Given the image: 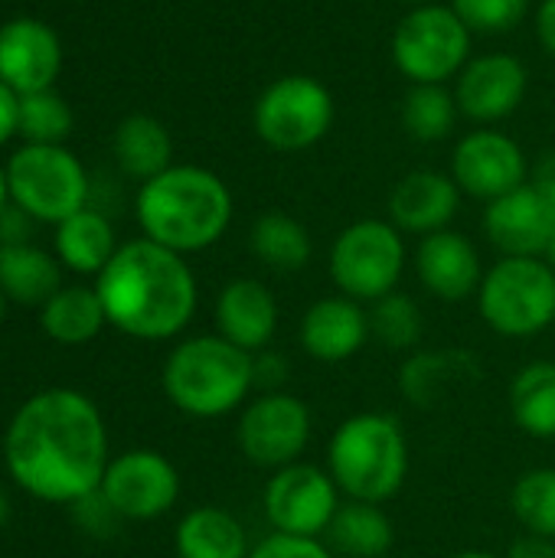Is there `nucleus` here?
Masks as SVG:
<instances>
[{"label":"nucleus","instance_id":"1","mask_svg":"<svg viewBox=\"0 0 555 558\" xmlns=\"http://www.w3.org/2000/svg\"><path fill=\"white\" fill-rule=\"evenodd\" d=\"M108 425L79 389L52 386L29 396L3 435V464L23 494L75 507L98 494L108 471Z\"/></svg>","mask_w":555,"mask_h":558},{"label":"nucleus","instance_id":"2","mask_svg":"<svg viewBox=\"0 0 555 558\" xmlns=\"http://www.w3.org/2000/svg\"><path fill=\"white\" fill-rule=\"evenodd\" d=\"M108 327L131 340L164 343L180 337L200 304V284L186 255L150 239L118 245L114 258L95 278Z\"/></svg>","mask_w":555,"mask_h":558},{"label":"nucleus","instance_id":"3","mask_svg":"<svg viewBox=\"0 0 555 558\" xmlns=\"http://www.w3.org/2000/svg\"><path fill=\"white\" fill-rule=\"evenodd\" d=\"M134 213L144 239L177 255H193L226 235L232 222V193L219 173L180 163L141 183Z\"/></svg>","mask_w":555,"mask_h":558},{"label":"nucleus","instance_id":"4","mask_svg":"<svg viewBox=\"0 0 555 558\" xmlns=\"http://www.w3.org/2000/svg\"><path fill=\"white\" fill-rule=\"evenodd\" d=\"M167 402L190 418H226L239 412L255 392L252 353L239 350L219 333L180 340L160 369Z\"/></svg>","mask_w":555,"mask_h":558},{"label":"nucleus","instance_id":"5","mask_svg":"<svg viewBox=\"0 0 555 558\" xmlns=\"http://www.w3.org/2000/svg\"><path fill=\"white\" fill-rule=\"evenodd\" d=\"M327 471L347 500L383 507L409 477V438L386 412H357L327 441Z\"/></svg>","mask_w":555,"mask_h":558},{"label":"nucleus","instance_id":"6","mask_svg":"<svg viewBox=\"0 0 555 558\" xmlns=\"http://www.w3.org/2000/svg\"><path fill=\"white\" fill-rule=\"evenodd\" d=\"M481 320L507 337L530 340L555 324V268L546 258L500 255L478 288Z\"/></svg>","mask_w":555,"mask_h":558},{"label":"nucleus","instance_id":"7","mask_svg":"<svg viewBox=\"0 0 555 558\" xmlns=\"http://www.w3.org/2000/svg\"><path fill=\"white\" fill-rule=\"evenodd\" d=\"M406 262V239L389 219H357L334 239L327 271L337 294L373 304L399 288Z\"/></svg>","mask_w":555,"mask_h":558},{"label":"nucleus","instance_id":"8","mask_svg":"<svg viewBox=\"0 0 555 558\" xmlns=\"http://www.w3.org/2000/svg\"><path fill=\"white\" fill-rule=\"evenodd\" d=\"M471 36L451 3H422L399 20L393 62L412 85H445L471 62Z\"/></svg>","mask_w":555,"mask_h":558},{"label":"nucleus","instance_id":"9","mask_svg":"<svg viewBox=\"0 0 555 558\" xmlns=\"http://www.w3.org/2000/svg\"><path fill=\"white\" fill-rule=\"evenodd\" d=\"M7 186L13 206L39 222H62L85 209V167L62 144H26L7 163Z\"/></svg>","mask_w":555,"mask_h":558},{"label":"nucleus","instance_id":"10","mask_svg":"<svg viewBox=\"0 0 555 558\" xmlns=\"http://www.w3.org/2000/svg\"><path fill=\"white\" fill-rule=\"evenodd\" d=\"M334 95L324 82L291 72L265 85L252 108V128L272 150L298 154L324 141L334 128Z\"/></svg>","mask_w":555,"mask_h":558},{"label":"nucleus","instance_id":"11","mask_svg":"<svg viewBox=\"0 0 555 558\" xmlns=\"http://www.w3.org/2000/svg\"><path fill=\"white\" fill-rule=\"evenodd\" d=\"M314 418L304 399L291 392H258L239 412L236 445L249 464L262 471H281L298 464L311 445Z\"/></svg>","mask_w":555,"mask_h":558},{"label":"nucleus","instance_id":"12","mask_svg":"<svg viewBox=\"0 0 555 558\" xmlns=\"http://www.w3.org/2000/svg\"><path fill=\"white\" fill-rule=\"evenodd\" d=\"M340 487L334 484L327 468L314 464H288L281 471H272L262 490V510L272 526V533L285 536H304L321 539L327 536L337 510H340Z\"/></svg>","mask_w":555,"mask_h":558},{"label":"nucleus","instance_id":"13","mask_svg":"<svg viewBox=\"0 0 555 558\" xmlns=\"http://www.w3.org/2000/svg\"><path fill=\"white\" fill-rule=\"evenodd\" d=\"M98 494L108 507L131 523L167 517L180 500V471L154 448H131L108 461Z\"/></svg>","mask_w":555,"mask_h":558},{"label":"nucleus","instance_id":"14","mask_svg":"<svg viewBox=\"0 0 555 558\" xmlns=\"http://www.w3.org/2000/svg\"><path fill=\"white\" fill-rule=\"evenodd\" d=\"M527 177H530V160L523 147L497 128H474L455 144L451 180L464 196L494 203L514 193L517 186H523Z\"/></svg>","mask_w":555,"mask_h":558},{"label":"nucleus","instance_id":"15","mask_svg":"<svg viewBox=\"0 0 555 558\" xmlns=\"http://www.w3.org/2000/svg\"><path fill=\"white\" fill-rule=\"evenodd\" d=\"M527 88H530V72L510 52L471 56V62L455 78L458 111L484 128L507 121L523 105Z\"/></svg>","mask_w":555,"mask_h":558},{"label":"nucleus","instance_id":"16","mask_svg":"<svg viewBox=\"0 0 555 558\" xmlns=\"http://www.w3.org/2000/svg\"><path fill=\"white\" fill-rule=\"evenodd\" d=\"M484 232L500 255L510 258H546L555 235V206L530 183L487 203Z\"/></svg>","mask_w":555,"mask_h":558},{"label":"nucleus","instance_id":"17","mask_svg":"<svg viewBox=\"0 0 555 558\" xmlns=\"http://www.w3.org/2000/svg\"><path fill=\"white\" fill-rule=\"evenodd\" d=\"M415 275L422 288L445 304H464L468 298H478V288L484 281V268L474 242L455 229L432 232L419 242Z\"/></svg>","mask_w":555,"mask_h":558},{"label":"nucleus","instance_id":"18","mask_svg":"<svg viewBox=\"0 0 555 558\" xmlns=\"http://www.w3.org/2000/svg\"><path fill=\"white\" fill-rule=\"evenodd\" d=\"M62 65L59 36L29 16L10 20L0 26V82L16 95L46 92Z\"/></svg>","mask_w":555,"mask_h":558},{"label":"nucleus","instance_id":"19","mask_svg":"<svg viewBox=\"0 0 555 558\" xmlns=\"http://www.w3.org/2000/svg\"><path fill=\"white\" fill-rule=\"evenodd\" d=\"M370 337V311L347 294L314 301L298 327L301 350L317 363H347L366 347Z\"/></svg>","mask_w":555,"mask_h":558},{"label":"nucleus","instance_id":"20","mask_svg":"<svg viewBox=\"0 0 555 558\" xmlns=\"http://www.w3.org/2000/svg\"><path fill=\"white\" fill-rule=\"evenodd\" d=\"M461 190L451 173L442 170H412L389 193V222L406 235H432L451 229V219L461 209Z\"/></svg>","mask_w":555,"mask_h":558},{"label":"nucleus","instance_id":"21","mask_svg":"<svg viewBox=\"0 0 555 558\" xmlns=\"http://www.w3.org/2000/svg\"><path fill=\"white\" fill-rule=\"evenodd\" d=\"M278 317V301L258 278H232L216 298V333L245 353L272 347Z\"/></svg>","mask_w":555,"mask_h":558},{"label":"nucleus","instance_id":"22","mask_svg":"<svg viewBox=\"0 0 555 558\" xmlns=\"http://www.w3.org/2000/svg\"><path fill=\"white\" fill-rule=\"evenodd\" d=\"M177 558H249L252 543L236 513L226 507H193L173 530Z\"/></svg>","mask_w":555,"mask_h":558},{"label":"nucleus","instance_id":"23","mask_svg":"<svg viewBox=\"0 0 555 558\" xmlns=\"http://www.w3.org/2000/svg\"><path fill=\"white\" fill-rule=\"evenodd\" d=\"M39 327L43 333L59 347H85L92 343L105 327V307L95 288L85 284H62L43 307H39Z\"/></svg>","mask_w":555,"mask_h":558},{"label":"nucleus","instance_id":"24","mask_svg":"<svg viewBox=\"0 0 555 558\" xmlns=\"http://www.w3.org/2000/svg\"><path fill=\"white\" fill-rule=\"evenodd\" d=\"M62 288L59 258L26 242L0 245V291L23 307H43Z\"/></svg>","mask_w":555,"mask_h":558},{"label":"nucleus","instance_id":"25","mask_svg":"<svg viewBox=\"0 0 555 558\" xmlns=\"http://www.w3.org/2000/svg\"><path fill=\"white\" fill-rule=\"evenodd\" d=\"M327 546L337 558H386L396 546V526L383 507L347 500L327 530Z\"/></svg>","mask_w":555,"mask_h":558},{"label":"nucleus","instance_id":"26","mask_svg":"<svg viewBox=\"0 0 555 558\" xmlns=\"http://www.w3.org/2000/svg\"><path fill=\"white\" fill-rule=\"evenodd\" d=\"M118 242L111 222L95 209H79L56 226V258L75 275H101L114 258Z\"/></svg>","mask_w":555,"mask_h":558},{"label":"nucleus","instance_id":"27","mask_svg":"<svg viewBox=\"0 0 555 558\" xmlns=\"http://www.w3.org/2000/svg\"><path fill=\"white\" fill-rule=\"evenodd\" d=\"M114 157L121 170L141 183L154 180L167 167H173V141L170 131L150 114H131L114 131Z\"/></svg>","mask_w":555,"mask_h":558},{"label":"nucleus","instance_id":"28","mask_svg":"<svg viewBox=\"0 0 555 558\" xmlns=\"http://www.w3.org/2000/svg\"><path fill=\"white\" fill-rule=\"evenodd\" d=\"M510 415L517 428L530 438H555V363H527L510 383Z\"/></svg>","mask_w":555,"mask_h":558},{"label":"nucleus","instance_id":"29","mask_svg":"<svg viewBox=\"0 0 555 558\" xmlns=\"http://www.w3.org/2000/svg\"><path fill=\"white\" fill-rule=\"evenodd\" d=\"M249 245H252V255L265 268L281 271V275L307 268V262L314 255V242H311L307 226L288 213H262L252 222Z\"/></svg>","mask_w":555,"mask_h":558},{"label":"nucleus","instance_id":"30","mask_svg":"<svg viewBox=\"0 0 555 558\" xmlns=\"http://www.w3.org/2000/svg\"><path fill=\"white\" fill-rule=\"evenodd\" d=\"M474 369L471 356L461 350H448V353H435V350H415L399 373V389L402 396L419 405V409H432L435 402H442L445 392H451V386L468 376Z\"/></svg>","mask_w":555,"mask_h":558},{"label":"nucleus","instance_id":"31","mask_svg":"<svg viewBox=\"0 0 555 558\" xmlns=\"http://www.w3.org/2000/svg\"><path fill=\"white\" fill-rule=\"evenodd\" d=\"M458 98L445 85H412L402 101V128L412 141L435 144L455 131Z\"/></svg>","mask_w":555,"mask_h":558},{"label":"nucleus","instance_id":"32","mask_svg":"<svg viewBox=\"0 0 555 558\" xmlns=\"http://www.w3.org/2000/svg\"><path fill=\"white\" fill-rule=\"evenodd\" d=\"M370 333L393 353H412L425 337V314L415 298L393 291L370 304Z\"/></svg>","mask_w":555,"mask_h":558},{"label":"nucleus","instance_id":"33","mask_svg":"<svg viewBox=\"0 0 555 558\" xmlns=\"http://www.w3.org/2000/svg\"><path fill=\"white\" fill-rule=\"evenodd\" d=\"M510 510L527 533L555 539V468L520 474L510 490Z\"/></svg>","mask_w":555,"mask_h":558},{"label":"nucleus","instance_id":"34","mask_svg":"<svg viewBox=\"0 0 555 558\" xmlns=\"http://www.w3.org/2000/svg\"><path fill=\"white\" fill-rule=\"evenodd\" d=\"M72 131V111L52 88L20 95V134L29 144H62Z\"/></svg>","mask_w":555,"mask_h":558},{"label":"nucleus","instance_id":"35","mask_svg":"<svg viewBox=\"0 0 555 558\" xmlns=\"http://www.w3.org/2000/svg\"><path fill=\"white\" fill-rule=\"evenodd\" d=\"M451 10L471 33L500 36L514 33L527 20L530 0H451Z\"/></svg>","mask_w":555,"mask_h":558},{"label":"nucleus","instance_id":"36","mask_svg":"<svg viewBox=\"0 0 555 558\" xmlns=\"http://www.w3.org/2000/svg\"><path fill=\"white\" fill-rule=\"evenodd\" d=\"M249 558H337L324 539H304V536H285L268 533L262 543L252 546Z\"/></svg>","mask_w":555,"mask_h":558},{"label":"nucleus","instance_id":"37","mask_svg":"<svg viewBox=\"0 0 555 558\" xmlns=\"http://www.w3.org/2000/svg\"><path fill=\"white\" fill-rule=\"evenodd\" d=\"M291 376L288 360L278 350H258L252 353V383L255 392H285V383Z\"/></svg>","mask_w":555,"mask_h":558},{"label":"nucleus","instance_id":"38","mask_svg":"<svg viewBox=\"0 0 555 558\" xmlns=\"http://www.w3.org/2000/svg\"><path fill=\"white\" fill-rule=\"evenodd\" d=\"M527 183H530L536 193H543V196L555 206V150H543V154L530 163Z\"/></svg>","mask_w":555,"mask_h":558},{"label":"nucleus","instance_id":"39","mask_svg":"<svg viewBox=\"0 0 555 558\" xmlns=\"http://www.w3.org/2000/svg\"><path fill=\"white\" fill-rule=\"evenodd\" d=\"M20 131V95L0 82V144H7Z\"/></svg>","mask_w":555,"mask_h":558},{"label":"nucleus","instance_id":"40","mask_svg":"<svg viewBox=\"0 0 555 558\" xmlns=\"http://www.w3.org/2000/svg\"><path fill=\"white\" fill-rule=\"evenodd\" d=\"M504 558H555V539L523 533L520 539H514V546L507 549Z\"/></svg>","mask_w":555,"mask_h":558},{"label":"nucleus","instance_id":"41","mask_svg":"<svg viewBox=\"0 0 555 558\" xmlns=\"http://www.w3.org/2000/svg\"><path fill=\"white\" fill-rule=\"evenodd\" d=\"M536 39L546 49V56L555 59V0H543L536 7Z\"/></svg>","mask_w":555,"mask_h":558},{"label":"nucleus","instance_id":"42","mask_svg":"<svg viewBox=\"0 0 555 558\" xmlns=\"http://www.w3.org/2000/svg\"><path fill=\"white\" fill-rule=\"evenodd\" d=\"M448 558H504V556L487 553V549H461V553H455V556H448Z\"/></svg>","mask_w":555,"mask_h":558},{"label":"nucleus","instance_id":"43","mask_svg":"<svg viewBox=\"0 0 555 558\" xmlns=\"http://www.w3.org/2000/svg\"><path fill=\"white\" fill-rule=\"evenodd\" d=\"M7 199H10V186H7V170H0V213H3V206H7Z\"/></svg>","mask_w":555,"mask_h":558},{"label":"nucleus","instance_id":"44","mask_svg":"<svg viewBox=\"0 0 555 558\" xmlns=\"http://www.w3.org/2000/svg\"><path fill=\"white\" fill-rule=\"evenodd\" d=\"M10 520V500H7V494H3V487H0V526Z\"/></svg>","mask_w":555,"mask_h":558},{"label":"nucleus","instance_id":"45","mask_svg":"<svg viewBox=\"0 0 555 558\" xmlns=\"http://www.w3.org/2000/svg\"><path fill=\"white\" fill-rule=\"evenodd\" d=\"M546 262L555 268V235H553V242H550V248H546Z\"/></svg>","mask_w":555,"mask_h":558},{"label":"nucleus","instance_id":"46","mask_svg":"<svg viewBox=\"0 0 555 558\" xmlns=\"http://www.w3.org/2000/svg\"><path fill=\"white\" fill-rule=\"evenodd\" d=\"M3 314H7V294L0 291V324H3Z\"/></svg>","mask_w":555,"mask_h":558},{"label":"nucleus","instance_id":"47","mask_svg":"<svg viewBox=\"0 0 555 558\" xmlns=\"http://www.w3.org/2000/svg\"><path fill=\"white\" fill-rule=\"evenodd\" d=\"M406 3H412V7H422V3H442V0H406Z\"/></svg>","mask_w":555,"mask_h":558},{"label":"nucleus","instance_id":"48","mask_svg":"<svg viewBox=\"0 0 555 558\" xmlns=\"http://www.w3.org/2000/svg\"><path fill=\"white\" fill-rule=\"evenodd\" d=\"M386 558H393V556H386Z\"/></svg>","mask_w":555,"mask_h":558}]
</instances>
